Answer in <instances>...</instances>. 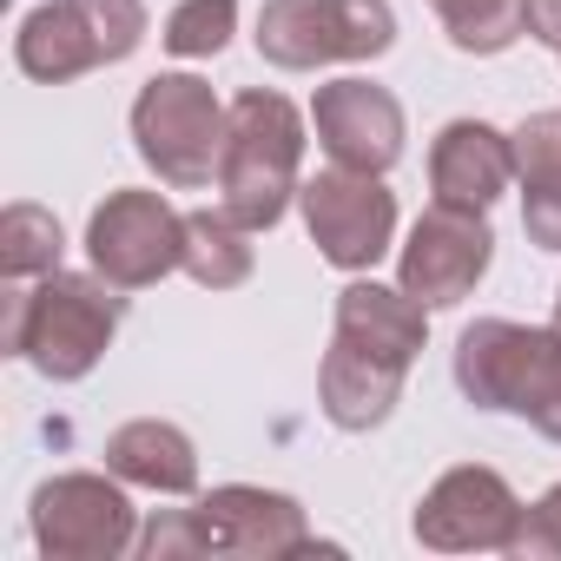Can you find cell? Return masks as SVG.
<instances>
[{"mask_svg":"<svg viewBox=\"0 0 561 561\" xmlns=\"http://www.w3.org/2000/svg\"><path fill=\"white\" fill-rule=\"evenodd\" d=\"M146 41V8L139 0H47L14 34V60L27 80H80L93 67L126 60Z\"/></svg>","mask_w":561,"mask_h":561,"instance_id":"5b68a950","label":"cell"},{"mask_svg":"<svg viewBox=\"0 0 561 561\" xmlns=\"http://www.w3.org/2000/svg\"><path fill=\"white\" fill-rule=\"evenodd\" d=\"M298 159H305V119L291 100L277 93H238L231 100V133H225V159H218V205L244 225V231H271L285 218V205L298 198Z\"/></svg>","mask_w":561,"mask_h":561,"instance_id":"7a4b0ae2","label":"cell"},{"mask_svg":"<svg viewBox=\"0 0 561 561\" xmlns=\"http://www.w3.org/2000/svg\"><path fill=\"white\" fill-rule=\"evenodd\" d=\"M462 54H502L528 34V0H430Z\"/></svg>","mask_w":561,"mask_h":561,"instance_id":"ffe728a7","label":"cell"},{"mask_svg":"<svg viewBox=\"0 0 561 561\" xmlns=\"http://www.w3.org/2000/svg\"><path fill=\"white\" fill-rule=\"evenodd\" d=\"M548 331H554V337H561V298H554V324H548Z\"/></svg>","mask_w":561,"mask_h":561,"instance_id":"cb8c5ba5","label":"cell"},{"mask_svg":"<svg viewBox=\"0 0 561 561\" xmlns=\"http://www.w3.org/2000/svg\"><path fill=\"white\" fill-rule=\"evenodd\" d=\"M522 515H528V508L515 502V489H508L495 469L462 462V469L436 476V489L416 502V522H410V528H416V541L436 548V554H482V548H502V554H508Z\"/></svg>","mask_w":561,"mask_h":561,"instance_id":"30bf717a","label":"cell"},{"mask_svg":"<svg viewBox=\"0 0 561 561\" xmlns=\"http://www.w3.org/2000/svg\"><path fill=\"white\" fill-rule=\"evenodd\" d=\"M119 318H126L119 285H100V277H80V271H47L34 291L14 298L8 344H14L47 383H80V377L106 357Z\"/></svg>","mask_w":561,"mask_h":561,"instance_id":"3957f363","label":"cell"},{"mask_svg":"<svg viewBox=\"0 0 561 561\" xmlns=\"http://www.w3.org/2000/svg\"><path fill=\"white\" fill-rule=\"evenodd\" d=\"M106 469L133 489H159V495H192L198 489V449L179 423H159V416H139V423H119L106 436Z\"/></svg>","mask_w":561,"mask_h":561,"instance_id":"2e32d148","label":"cell"},{"mask_svg":"<svg viewBox=\"0 0 561 561\" xmlns=\"http://www.w3.org/2000/svg\"><path fill=\"white\" fill-rule=\"evenodd\" d=\"M93 271L119 291H146L185 257V211H172L159 192H113L87 225Z\"/></svg>","mask_w":561,"mask_h":561,"instance_id":"52a82bcc","label":"cell"},{"mask_svg":"<svg viewBox=\"0 0 561 561\" xmlns=\"http://www.w3.org/2000/svg\"><path fill=\"white\" fill-rule=\"evenodd\" d=\"M251 231L218 205H205V211H185V257H179V271L185 277H198L205 291H238L244 277H251Z\"/></svg>","mask_w":561,"mask_h":561,"instance_id":"ac0fdd59","label":"cell"},{"mask_svg":"<svg viewBox=\"0 0 561 561\" xmlns=\"http://www.w3.org/2000/svg\"><path fill=\"white\" fill-rule=\"evenodd\" d=\"M231 27H238V0H179L165 14V47L179 60H205L231 41Z\"/></svg>","mask_w":561,"mask_h":561,"instance_id":"44dd1931","label":"cell"},{"mask_svg":"<svg viewBox=\"0 0 561 561\" xmlns=\"http://www.w3.org/2000/svg\"><path fill=\"white\" fill-rule=\"evenodd\" d=\"M508 139L522 179V225L541 251H561V113H528Z\"/></svg>","mask_w":561,"mask_h":561,"instance_id":"e0dca14e","label":"cell"},{"mask_svg":"<svg viewBox=\"0 0 561 561\" xmlns=\"http://www.w3.org/2000/svg\"><path fill=\"white\" fill-rule=\"evenodd\" d=\"M403 377H410V357H390V351L331 337V357H324V377H318L324 416H331L337 430H377V423L397 410Z\"/></svg>","mask_w":561,"mask_h":561,"instance_id":"9a60e30c","label":"cell"},{"mask_svg":"<svg viewBox=\"0 0 561 561\" xmlns=\"http://www.w3.org/2000/svg\"><path fill=\"white\" fill-rule=\"evenodd\" d=\"M548 351H554V331H528V324H508V318H476L456 337V383L476 410H522Z\"/></svg>","mask_w":561,"mask_h":561,"instance_id":"4fadbf2b","label":"cell"},{"mask_svg":"<svg viewBox=\"0 0 561 561\" xmlns=\"http://www.w3.org/2000/svg\"><path fill=\"white\" fill-rule=\"evenodd\" d=\"M225 133H231V106H218L198 73H159L133 100L139 159L179 192L211 185V172L225 159Z\"/></svg>","mask_w":561,"mask_h":561,"instance_id":"277c9868","label":"cell"},{"mask_svg":"<svg viewBox=\"0 0 561 561\" xmlns=\"http://www.w3.org/2000/svg\"><path fill=\"white\" fill-rule=\"evenodd\" d=\"M60 218L47 205H8L0 211V271L14 277V285H27V277H47L60 271Z\"/></svg>","mask_w":561,"mask_h":561,"instance_id":"d6986e66","label":"cell"},{"mask_svg":"<svg viewBox=\"0 0 561 561\" xmlns=\"http://www.w3.org/2000/svg\"><path fill=\"white\" fill-rule=\"evenodd\" d=\"M311 119H318L324 152L337 165H351V172H390L403 159V106L377 80H331V87H318Z\"/></svg>","mask_w":561,"mask_h":561,"instance_id":"7c38bea8","label":"cell"},{"mask_svg":"<svg viewBox=\"0 0 561 561\" xmlns=\"http://www.w3.org/2000/svg\"><path fill=\"white\" fill-rule=\"evenodd\" d=\"M515 179V139L482 126V119H449L436 133V152H430V185L443 205H462V211H489Z\"/></svg>","mask_w":561,"mask_h":561,"instance_id":"5bb4252c","label":"cell"},{"mask_svg":"<svg viewBox=\"0 0 561 561\" xmlns=\"http://www.w3.org/2000/svg\"><path fill=\"white\" fill-rule=\"evenodd\" d=\"M515 416H528L548 443H561V337H554V351H548V364H541V377L528 383V397H522Z\"/></svg>","mask_w":561,"mask_h":561,"instance_id":"603a6c76","label":"cell"},{"mask_svg":"<svg viewBox=\"0 0 561 561\" xmlns=\"http://www.w3.org/2000/svg\"><path fill=\"white\" fill-rule=\"evenodd\" d=\"M298 205H305L311 244H318L337 271H370V264L390 251L397 198L383 192V172L331 165V172H318L311 185H298Z\"/></svg>","mask_w":561,"mask_h":561,"instance_id":"ba28073f","label":"cell"},{"mask_svg":"<svg viewBox=\"0 0 561 561\" xmlns=\"http://www.w3.org/2000/svg\"><path fill=\"white\" fill-rule=\"evenodd\" d=\"M508 554H522V561H561V482H554L528 515H522V528H515Z\"/></svg>","mask_w":561,"mask_h":561,"instance_id":"7402d4cb","label":"cell"},{"mask_svg":"<svg viewBox=\"0 0 561 561\" xmlns=\"http://www.w3.org/2000/svg\"><path fill=\"white\" fill-rule=\"evenodd\" d=\"M397 41L390 0H264L257 54L285 73H311L331 60H377Z\"/></svg>","mask_w":561,"mask_h":561,"instance_id":"8992f818","label":"cell"},{"mask_svg":"<svg viewBox=\"0 0 561 561\" xmlns=\"http://www.w3.org/2000/svg\"><path fill=\"white\" fill-rule=\"evenodd\" d=\"M495 257V238L482 225V211H462V205H430L403 244V291L423 305V311H443V305H462L476 285H482V271Z\"/></svg>","mask_w":561,"mask_h":561,"instance_id":"8fae6325","label":"cell"},{"mask_svg":"<svg viewBox=\"0 0 561 561\" xmlns=\"http://www.w3.org/2000/svg\"><path fill=\"white\" fill-rule=\"evenodd\" d=\"M34 541L54 561H113L139 541L133 502L106 476H54L34 489Z\"/></svg>","mask_w":561,"mask_h":561,"instance_id":"9c48e42d","label":"cell"},{"mask_svg":"<svg viewBox=\"0 0 561 561\" xmlns=\"http://www.w3.org/2000/svg\"><path fill=\"white\" fill-rule=\"evenodd\" d=\"M311 522L291 495L277 489H244L225 482L198 508H165L139 528V554L172 561V554H231V561H291L311 554Z\"/></svg>","mask_w":561,"mask_h":561,"instance_id":"6da1fadb","label":"cell"}]
</instances>
